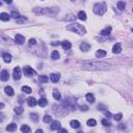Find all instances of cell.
I'll list each match as a JSON object with an SVG mask.
<instances>
[{"instance_id": "6da1fadb", "label": "cell", "mask_w": 133, "mask_h": 133, "mask_svg": "<svg viewBox=\"0 0 133 133\" xmlns=\"http://www.w3.org/2000/svg\"><path fill=\"white\" fill-rule=\"evenodd\" d=\"M110 65L104 61H83L82 68L87 71H100V70H108Z\"/></svg>"}, {"instance_id": "7a4b0ae2", "label": "cell", "mask_w": 133, "mask_h": 133, "mask_svg": "<svg viewBox=\"0 0 133 133\" xmlns=\"http://www.w3.org/2000/svg\"><path fill=\"white\" fill-rule=\"evenodd\" d=\"M66 30L75 32V33L79 34V36H84V34L86 33V29L84 28L83 25L78 24V23H73L71 25H68V26H66Z\"/></svg>"}, {"instance_id": "3957f363", "label": "cell", "mask_w": 133, "mask_h": 133, "mask_svg": "<svg viewBox=\"0 0 133 133\" xmlns=\"http://www.w3.org/2000/svg\"><path fill=\"white\" fill-rule=\"evenodd\" d=\"M33 12L36 14H39V15H46V14H56V12H59V8L58 7H53V8H40V7H36V8H33Z\"/></svg>"}, {"instance_id": "277c9868", "label": "cell", "mask_w": 133, "mask_h": 133, "mask_svg": "<svg viewBox=\"0 0 133 133\" xmlns=\"http://www.w3.org/2000/svg\"><path fill=\"white\" fill-rule=\"evenodd\" d=\"M106 9H107V6H106L105 3H104V2H100V3H96V4L94 5L93 11H94V12L96 15L102 16V15L105 14Z\"/></svg>"}, {"instance_id": "5b68a950", "label": "cell", "mask_w": 133, "mask_h": 133, "mask_svg": "<svg viewBox=\"0 0 133 133\" xmlns=\"http://www.w3.org/2000/svg\"><path fill=\"white\" fill-rule=\"evenodd\" d=\"M23 72H24V74L27 76V77H31V76H34V75H36V72L34 71V70L32 68H30V66H24V69H23Z\"/></svg>"}, {"instance_id": "8992f818", "label": "cell", "mask_w": 133, "mask_h": 133, "mask_svg": "<svg viewBox=\"0 0 133 133\" xmlns=\"http://www.w3.org/2000/svg\"><path fill=\"white\" fill-rule=\"evenodd\" d=\"M21 69L19 68V66H16V68L14 69V71H12V77H14L15 80H19V79L21 78Z\"/></svg>"}, {"instance_id": "52a82bcc", "label": "cell", "mask_w": 133, "mask_h": 133, "mask_svg": "<svg viewBox=\"0 0 133 133\" xmlns=\"http://www.w3.org/2000/svg\"><path fill=\"white\" fill-rule=\"evenodd\" d=\"M122 51V46L120 43H116L115 44V46L112 47V53H115V54H119V53H121Z\"/></svg>"}, {"instance_id": "ba28073f", "label": "cell", "mask_w": 133, "mask_h": 133, "mask_svg": "<svg viewBox=\"0 0 133 133\" xmlns=\"http://www.w3.org/2000/svg\"><path fill=\"white\" fill-rule=\"evenodd\" d=\"M15 41L17 44H19V45H22V44H24V42H25V37L22 36V34H16Z\"/></svg>"}, {"instance_id": "9c48e42d", "label": "cell", "mask_w": 133, "mask_h": 133, "mask_svg": "<svg viewBox=\"0 0 133 133\" xmlns=\"http://www.w3.org/2000/svg\"><path fill=\"white\" fill-rule=\"evenodd\" d=\"M0 78H1V81H7L9 78L8 72L6 70H2L1 71V75H0Z\"/></svg>"}, {"instance_id": "30bf717a", "label": "cell", "mask_w": 133, "mask_h": 133, "mask_svg": "<svg viewBox=\"0 0 133 133\" xmlns=\"http://www.w3.org/2000/svg\"><path fill=\"white\" fill-rule=\"evenodd\" d=\"M90 49H91V45H90L88 43L83 42V43H81V44H80V50H81V51H83V52H87Z\"/></svg>"}, {"instance_id": "8fae6325", "label": "cell", "mask_w": 133, "mask_h": 133, "mask_svg": "<svg viewBox=\"0 0 133 133\" xmlns=\"http://www.w3.org/2000/svg\"><path fill=\"white\" fill-rule=\"evenodd\" d=\"M27 104H28V106H30V107H34L37 104V101L34 99L33 97H29L27 99Z\"/></svg>"}, {"instance_id": "7c38bea8", "label": "cell", "mask_w": 133, "mask_h": 133, "mask_svg": "<svg viewBox=\"0 0 133 133\" xmlns=\"http://www.w3.org/2000/svg\"><path fill=\"white\" fill-rule=\"evenodd\" d=\"M60 79V75L59 74H51L50 75V80L53 83H56V82H58V80Z\"/></svg>"}, {"instance_id": "4fadbf2b", "label": "cell", "mask_w": 133, "mask_h": 133, "mask_svg": "<svg viewBox=\"0 0 133 133\" xmlns=\"http://www.w3.org/2000/svg\"><path fill=\"white\" fill-rule=\"evenodd\" d=\"M60 128V123L58 121H53L51 123V130H58Z\"/></svg>"}, {"instance_id": "5bb4252c", "label": "cell", "mask_w": 133, "mask_h": 133, "mask_svg": "<svg viewBox=\"0 0 133 133\" xmlns=\"http://www.w3.org/2000/svg\"><path fill=\"white\" fill-rule=\"evenodd\" d=\"M2 58H3V60H4L6 64H9V62L12 61V55L8 54V53H3Z\"/></svg>"}, {"instance_id": "9a60e30c", "label": "cell", "mask_w": 133, "mask_h": 133, "mask_svg": "<svg viewBox=\"0 0 133 133\" xmlns=\"http://www.w3.org/2000/svg\"><path fill=\"white\" fill-rule=\"evenodd\" d=\"M9 19H11V16L8 14H6V12H1V14H0V20L1 21L6 22V21H8Z\"/></svg>"}, {"instance_id": "2e32d148", "label": "cell", "mask_w": 133, "mask_h": 133, "mask_svg": "<svg viewBox=\"0 0 133 133\" xmlns=\"http://www.w3.org/2000/svg\"><path fill=\"white\" fill-rule=\"evenodd\" d=\"M61 46H62V49L64 50H70L71 47H72L71 43H70L69 41H64V42L61 43Z\"/></svg>"}, {"instance_id": "e0dca14e", "label": "cell", "mask_w": 133, "mask_h": 133, "mask_svg": "<svg viewBox=\"0 0 133 133\" xmlns=\"http://www.w3.org/2000/svg\"><path fill=\"white\" fill-rule=\"evenodd\" d=\"M110 32H111V27H106L105 29L101 30L100 34H101V36H109V34H110Z\"/></svg>"}, {"instance_id": "ac0fdd59", "label": "cell", "mask_w": 133, "mask_h": 133, "mask_svg": "<svg viewBox=\"0 0 133 133\" xmlns=\"http://www.w3.org/2000/svg\"><path fill=\"white\" fill-rule=\"evenodd\" d=\"M4 91H5V94L7 95V96H14V90H12V87H11V86H5L4 87Z\"/></svg>"}, {"instance_id": "d6986e66", "label": "cell", "mask_w": 133, "mask_h": 133, "mask_svg": "<svg viewBox=\"0 0 133 133\" xmlns=\"http://www.w3.org/2000/svg\"><path fill=\"white\" fill-rule=\"evenodd\" d=\"M106 51H104V50H98V51L96 52V56L98 58H103L106 56Z\"/></svg>"}, {"instance_id": "ffe728a7", "label": "cell", "mask_w": 133, "mask_h": 133, "mask_svg": "<svg viewBox=\"0 0 133 133\" xmlns=\"http://www.w3.org/2000/svg\"><path fill=\"white\" fill-rule=\"evenodd\" d=\"M70 125H71V127L73 129H78L79 127H80V123H79L78 121H76V120H73V121L70 122Z\"/></svg>"}, {"instance_id": "44dd1931", "label": "cell", "mask_w": 133, "mask_h": 133, "mask_svg": "<svg viewBox=\"0 0 133 133\" xmlns=\"http://www.w3.org/2000/svg\"><path fill=\"white\" fill-rule=\"evenodd\" d=\"M52 95H53V98H54L55 100H57V101L61 100V95H60V93H59L57 90H54V91H53Z\"/></svg>"}, {"instance_id": "7402d4cb", "label": "cell", "mask_w": 133, "mask_h": 133, "mask_svg": "<svg viewBox=\"0 0 133 133\" xmlns=\"http://www.w3.org/2000/svg\"><path fill=\"white\" fill-rule=\"evenodd\" d=\"M77 17L80 19L81 21H85L86 20V12H83V11H80L78 12V15H77Z\"/></svg>"}, {"instance_id": "603a6c76", "label": "cell", "mask_w": 133, "mask_h": 133, "mask_svg": "<svg viewBox=\"0 0 133 133\" xmlns=\"http://www.w3.org/2000/svg\"><path fill=\"white\" fill-rule=\"evenodd\" d=\"M37 104H39L41 107H45L47 104H48V101L46 100V98H41V99L37 101Z\"/></svg>"}, {"instance_id": "cb8c5ba5", "label": "cell", "mask_w": 133, "mask_h": 133, "mask_svg": "<svg viewBox=\"0 0 133 133\" xmlns=\"http://www.w3.org/2000/svg\"><path fill=\"white\" fill-rule=\"evenodd\" d=\"M86 125L88 127H95V126L97 125V122H96V120H94V119H90V120H87Z\"/></svg>"}, {"instance_id": "d4e9b609", "label": "cell", "mask_w": 133, "mask_h": 133, "mask_svg": "<svg viewBox=\"0 0 133 133\" xmlns=\"http://www.w3.org/2000/svg\"><path fill=\"white\" fill-rule=\"evenodd\" d=\"M48 80H49V78L47 77V76H45V75L39 76V81L41 82V83H47V82H48Z\"/></svg>"}, {"instance_id": "484cf974", "label": "cell", "mask_w": 133, "mask_h": 133, "mask_svg": "<svg viewBox=\"0 0 133 133\" xmlns=\"http://www.w3.org/2000/svg\"><path fill=\"white\" fill-rule=\"evenodd\" d=\"M86 101L88 103H94L95 102V96L93 94H91V93L87 94L86 95Z\"/></svg>"}, {"instance_id": "4316f807", "label": "cell", "mask_w": 133, "mask_h": 133, "mask_svg": "<svg viewBox=\"0 0 133 133\" xmlns=\"http://www.w3.org/2000/svg\"><path fill=\"white\" fill-rule=\"evenodd\" d=\"M16 129H17V125H16L15 123H12V124H9L7 127H6V130H7V131H12V132L15 131Z\"/></svg>"}, {"instance_id": "83f0119b", "label": "cell", "mask_w": 133, "mask_h": 133, "mask_svg": "<svg viewBox=\"0 0 133 133\" xmlns=\"http://www.w3.org/2000/svg\"><path fill=\"white\" fill-rule=\"evenodd\" d=\"M51 58L53 59V60H56V59L59 58V53L58 51H56V50H54V51L51 52Z\"/></svg>"}, {"instance_id": "f1b7e54d", "label": "cell", "mask_w": 133, "mask_h": 133, "mask_svg": "<svg viewBox=\"0 0 133 133\" xmlns=\"http://www.w3.org/2000/svg\"><path fill=\"white\" fill-rule=\"evenodd\" d=\"M126 7V3L124 1H119L118 2V8L120 9V11H124Z\"/></svg>"}, {"instance_id": "f546056e", "label": "cell", "mask_w": 133, "mask_h": 133, "mask_svg": "<svg viewBox=\"0 0 133 133\" xmlns=\"http://www.w3.org/2000/svg\"><path fill=\"white\" fill-rule=\"evenodd\" d=\"M22 91H24L25 94H30L32 90L29 87V86H26V85H24V86H22Z\"/></svg>"}, {"instance_id": "4dcf8cb0", "label": "cell", "mask_w": 133, "mask_h": 133, "mask_svg": "<svg viewBox=\"0 0 133 133\" xmlns=\"http://www.w3.org/2000/svg\"><path fill=\"white\" fill-rule=\"evenodd\" d=\"M21 131L22 132H27V133H29V132H31V130H30V128L28 127L27 125H23L21 127Z\"/></svg>"}, {"instance_id": "1f68e13d", "label": "cell", "mask_w": 133, "mask_h": 133, "mask_svg": "<svg viewBox=\"0 0 133 133\" xmlns=\"http://www.w3.org/2000/svg\"><path fill=\"white\" fill-rule=\"evenodd\" d=\"M23 110H24V108L22 106H18L15 108V112L17 113V115H21V113L23 112Z\"/></svg>"}, {"instance_id": "d6a6232c", "label": "cell", "mask_w": 133, "mask_h": 133, "mask_svg": "<svg viewBox=\"0 0 133 133\" xmlns=\"http://www.w3.org/2000/svg\"><path fill=\"white\" fill-rule=\"evenodd\" d=\"M11 16H12V18H15V19H19V18H21L20 14H19L18 12H16V11H12V14H11Z\"/></svg>"}, {"instance_id": "836d02e7", "label": "cell", "mask_w": 133, "mask_h": 133, "mask_svg": "<svg viewBox=\"0 0 133 133\" xmlns=\"http://www.w3.org/2000/svg\"><path fill=\"white\" fill-rule=\"evenodd\" d=\"M122 118H123V115H122V113H118V115H113V119H115V121H116V122L121 121Z\"/></svg>"}, {"instance_id": "e575fe53", "label": "cell", "mask_w": 133, "mask_h": 133, "mask_svg": "<svg viewBox=\"0 0 133 133\" xmlns=\"http://www.w3.org/2000/svg\"><path fill=\"white\" fill-rule=\"evenodd\" d=\"M102 125H104V126H106V127H109V126H111V123H110L108 120H106V119H103L102 120Z\"/></svg>"}, {"instance_id": "d590c367", "label": "cell", "mask_w": 133, "mask_h": 133, "mask_svg": "<svg viewBox=\"0 0 133 133\" xmlns=\"http://www.w3.org/2000/svg\"><path fill=\"white\" fill-rule=\"evenodd\" d=\"M43 121L45 122V123H50V122H52V118L50 115H46L45 116H44V119H43Z\"/></svg>"}, {"instance_id": "8d00e7d4", "label": "cell", "mask_w": 133, "mask_h": 133, "mask_svg": "<svg viewBox=\"0 0 133 133\" xmlns=\"http://www.w3.org/2000/svg\"><path fill=\"white\" fill-rule=\"evenodd\" d=\"M30 119L32 120L34 122H37V120H39V116H37L36 113H31L30 115Z\"/></svg>"}, {"instance_id": "74e56055", "label": "cell", "mask_w": 133, "mask_h": 133, "mask_svg": "<svg viewBox=\"0 0 133 133\" xmlns=\"http://www.w3.org/2000/svg\"><path fill=\"white\" fill-rule=\"evenodd\" d=\"M36 41L34 40V39H30V40H29V45H30V46L36 45Z\"/></svg>"}, {"instance_id": "f35d334b", "label": "cell", "mask_w": 133, "mask_h": 133, "mask_svg": "<svg viewBox=\"0 0 133 133\" xmlns=\"http://www.w3.org/2000/svg\"><path fill=\"white\" fill-rule=\"evenodd\" d=\"M105 115L107 116V119H110V118H111V113H110L109 111H105Z\"/></svg>"}, {"instance_id": "ab89813d", "label": "cell", "mask_w": 133, "mask_h": 133, "mask_svg": "<svg viewBox=\"0 0 133 133\" xmlns=\"http://www.w3.org/2000/svg\"><path fill=\"white\" fill-rule=\"evenodd\" d=\"M74 19H75V17H74V16L70 15V16H69V18H66V20H74Z\"/></svg>"}, {"instance_id": "60d3db41", "label": "cell", "mask_w": 133, "mask_h": 133, "mask_svg": "<svg viewBox=\"0 0 133 133\" xmlns=\"http://www.w3.org/2000/svg\"><path fill=\"white\" fill-rule=\"evenodd\" d=\"M81 110H87L88 109V107L87 106H81V108H80Z\"/></svg>"}, {"instance_id": "b9f144b4", "label": "cell", "mask_w": 133, "mask_h": 133, "mask_svg": "<svg viewBox=\"0 0 133 133\" xmlns=\"http://www.w3.org/2000/svg\"><path fill=\"white\" fill-rule=\"evenodd\" d=\"M58 132H66V129H58Z\"/></svg>"}, {"instance_id": "7bdbcfd3", "label": "cell", "mask_w": 133, "mask_h": 133, "mask_svg": "<svg viewBox=\"0 0 133 133\" xmlns=\"http://www.w3.org/2000/svg\"><path fill=\"white\" fill-rule=\"evenodd\" d=\"M3 1H4L5 3H8V4H9V3L12 2V0H3Z\"/></svg>"}, {"instance_id": "ee69618b", "label": "cell", "mask_w": 133, "mask_h": 133, "mask_svg": "<svg viewBox=\"0 0 133 133\" xmlns=\"http://www.w3.org/2000/svg\"><path fill=\"white\" fill-rule=\"evenodd\" d=\"M36 133H43V130H41V129H37V130H36Z\"/></svg>"}, {"instance_id": "f6af8a7d", "label": "cell", "mask_w": 133, "mask_h": 133, "mask_svg": "<svg viewBox=\"0 0 133 133\" xmlns=\"http://www.w3.org/2000/svg\"><path fill=\"white\" fill-rule=\"evenodd\" d=\"M0 107H1V109H2L3 107H4V104H3V103H1V104H0Z\"/></svg>"}, {"instance_id": "bcb514c9", "label": "cell", "mask_w": 133, "mask_h": 133, "mask_svg": "<svg viewBox=\"0 0 133 133\" xmlns=\"http://www.w3.org/2000/svg\"><path fill=\"white\" fill-rule=\"evenodd\" d=\"M71 1H75V0H71Z\"/></svg>"}, {"instance_id": "7dc6e473", "label": "cell", "mask_w": 133, "mask_h": 133, "mask_svg": "<svg viewBox=\"0 0 133 133\" xmlns=\"http://www.w3.org/2000/svg\"><path fill=\"white\" fill-rule=\"evenodd\" d=\"M132 32H133V28H132Z\"/></svg>"}]
</instances>
